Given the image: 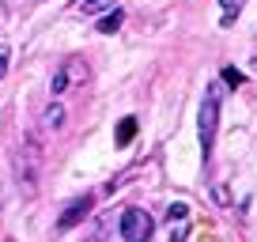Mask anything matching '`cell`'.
<instances>
[{"label": "cell", "instance_id": "obj_6", "mask_svg": "<svg viewBox=\"0 0 257 242\" xmlns=\"http://www.w3.org/2000/svg\"><path fill=\"white\" fill-rule=\"evenodd\" d=\"M72 8L80 12V16H98V12L117 8V0H72Z\"/></svg>", "mask_w": 257, "mask_h": 242}, {"label": "cell", "instance_id": "obj_12", "mask_svg": "<svg viewBox=\"0 0 257 242\" xmlns=\"http://www.w3.org/2000/svg\"><path fill=\"white\" fill-rule=\"evenodd\" d=\"M242 80H246V76H242V72H238V68H231V65H227V68H223V83H231V87H238V83H242Z\"/></svg>", "mask_w": 257, "mask_h": 242}, {"label": "cell", "instance_id": "obj_9", "mask_svg": "<svg viewBox=\"0 0 257 242\" xmlns=\"http://www.w3.org/2000/svg\"><path fill=\"white\" fill-rule=\"evenodd\" d=\"M219 4H223V16H219V23H223V27H231L234 19L242 16V8H246V0H219Z\"/></svg>", "mask_w": 257, "mask_h": 242}, {"label": "cell", "instance_id": "obj_4", "mask_svg": "<svg viewBox=\"0 0 257 242\" xmlns=\"http://www.w3.org/2000/svg\"><path fill=\"white\" fill-rule=\"evenodd\" d=\"M16 170H19V186H23L27 193H34V182H38V144H34V140H27V144H23Z\"/></svg>", "mask_w": 257, "mask_h": 242}, {"label": "cell", "instance_id": "obj_7", "mask_svg": "<svg viewBox=\"0 0 257 242\" xmlns=\"http://www.w3.org/2000/svg\"><path fill=\"white\" fill-rule=\"evenodd\" d=\"M137 125H140L137 117H121V121H117V148H128V144H133V137H137Z\"/></svg>", "mask_w": 257, "mask_h": 242}, {"label": "cell", "instance_id": "obj_11", "mask_svg": "<svg viewBox=\"0 0 257 242\" xmlns=\"http://www.w3.org/2000/svg\"><path fill=\"white\" fill-rule=\"evenodd\" d=\"M167 219H170V223H174V219H189V208H185L182 201H178V204H170V208H167Z\"/></svg>", "mask_w": 257, "mask_h": 242}, {"label": "cell", "instance_id": "obj_1", "mask_svg": "<svg viewBox=\"0 0 257 242\" xmlns=\"http://www.w3.org/2000/svg\"><path fill=\"white\" fill-rule=\"evenodd\" d=\"M197 129H201V155L208 163L212 144H216V129H219V87L212 83L201 98V117H197Z\"/></svg>", "mask_w": 257, "mask_h": 242}, {"label": "cell", "instance_id": "obj_13", "mask_svg": "<svg viewBox=\"0 0 257 242\" xmlns=\"http://www.w3.org/2000/svg\"><path fill=\"white\" fill-rule=\"evenodd\" d=\"M8 57H12V49L0 46V80H4V72H8Z\"/></svg>", "mask_w": 257, "mask_h": 242}, {"label": "cell", "instance_id": "obj_5", "mask_svg": "<svg viewBox=\"0 0 257 242\" xmlns=\"http://www.w3.org/2000/svg\"><path fill=\"white\" fill-rule=\"evenodd\" d=\"M87 212H91V197H80V201H72L68 208L61 212L57 227H61V231H68V227H80L83 219H87Z\"/></svg>", "mask_w": 257, "mask_h": 242}, {"label": "cell", "instance_id": "obj_10", "mask_svg": "<svg viewBox=\"0 0 257 242\" xmlns=\"http://www.w3.org/2000/svg\"><path fill=\"white\" fill-rule=\"evenodd\" d=\"M61 121H64V106H46V113H42V129H61Z\"/></svg>", "mask_w": 257, "mask_h": 242}, {"label": "cell", "instance_id": "obj_3", "mask_svg": "<svg viewBox=\"0 0 257 242\" xmlns=\"http://www.w3.org/2000/svg\"><path fill=\"white\" fill-rule=\"evenodd\" d=\"M152 231H155L152 212H144V208H125L121 212V238L125 242H148Z\"/></svg>", "mask_w": 257, "mask_h": 242}, {"label": "cell", "instance_id": "obj_2", "mask_svg": "<svg viewBox=\"0 0 257 242\" xmlns=\"http://www.w3.org/2000/svg\"><path fill=\"white\" fill-rule=\"evenodd\" d=\"M87 61H80V57H72V61H64L61 68L53 72V80H49V95H64L68 87H83L87 83Z\"/></svg>", "mask_w": 257, "mask_h": 242}, {"label": "cell", "instance_id": "obj_8", "mask_svg": "<svg viewBox=\"0 0 257 242\" xmlns=\"http://www.w3.org/2000/svg\"><path fill=\"white\" fill-rule=\"evenodd\" d=\"M125 23V16H121V8H110L102 19H98V34H113L117 27Z\"/></svg>", "mask_w": 257, "mask_h": 242}]
</instances>
